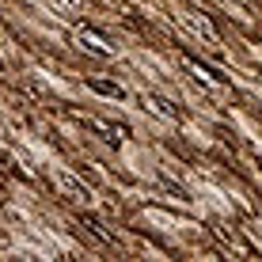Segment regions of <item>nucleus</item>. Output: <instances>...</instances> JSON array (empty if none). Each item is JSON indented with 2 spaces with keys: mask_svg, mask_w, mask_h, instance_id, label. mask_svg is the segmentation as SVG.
<instances>
[{
  "mask_svg": "<svg viewBox=\"0 0 262 262\" xmlns=\"http://www.w3.org/2000/svg\"><path fill=\"white\" fill-rule=\"evenodd\" d=\"M80 38H84V42H92V50H99V53H111V46H106V42L99 38L95 31H88V27H84V31H80Z\"/></svg>",
  "mask_w": 262,
  "mask_h": 262,
  "instance_id": "nucleus-1",
  "label": "nucleus"
},
{
  "mask_svg": "<svg viewBox=\"0 0 262 262\" xmlns=\"http://www.w3.org/2000/svg\"><path fill=\"white\" fill-rule=\"evenodd\" d=\"M92 88H95V92H103V95H122L118 84H103V80H92Z\"/></svg>",
  "mask_w": 262,
  "mask_h": 262,
  "instance_id": "nucleus-2",
  "label": "nucleus"
}]
</instances>
